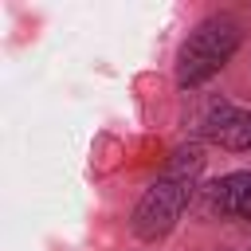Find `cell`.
I'll list each match as a JSON object with an SVG mask.
<instances>
[{
	"mask_svg": "<svg viewBox=\"0 0 251 251\" xmlns=\"http://www.w3.org/2000/svg\"><path fill=\"white\" fill-rule=\"evenodd\" d=\"M212 204L231 220H251V173H227L212 184Z\"/></svg>",
	"mask_w": 251,
	"mask_h": 251,
	"instance_id": "4",
	"label": "cell"
},
{
	"mask_svg": "<svg viewBox=\"0 0 251 251\" xmlns=\"http://www.w3.org/2000/svg\"><path fill=\"white\" fill-rule=\"evenodd\" d=\"M204 137L220 149H251V114L231 106V102H216L208 114H204Z\"/></svg>",
	"mask_w": 251,
	"mask_h": 251,
	"instance_id": "3",
	"label": "cell"
},
{
	"mask_svg": "<svg viewBox=\"0 0 251 251\" xmlns=\"http://www.w3.org/2000/svg\"><path fill=\"white\" fill-rule=\"evenodd\" d=\"M239 47V27L227 16H212L196 24V31L180 43L176 51V82L180 86H200L208 82Z\"/></svg>",
	"mask_w": 251,
	"mask_h": 251,
	"instance_id": "1",
	"label": "cell"
},
{
	"mask_svg": "<svg viewBox=\"0 0 251 251\" xmlns=\"http://www.w3.org/2000/svg\"><path fill=\"white\" fill-rule=\"evenodd\" d=\"M192 173L196 169H180L176 165L161 180H153L145 188V196L133 208V235L137 239L153 243V239H161V235H169L176 227V220H180V212H184V204L192 196Z\"/></svg>",
	"mask_w": 251,
	"mask_h": 251,
	"instance_id": "2",
	"label": "cell"
}]
</instances>
